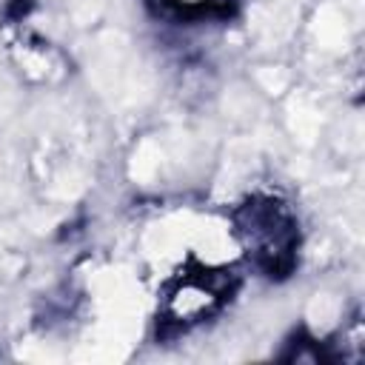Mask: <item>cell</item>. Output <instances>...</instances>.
I'll return each instance as SVG.
<instances>
[{
	"mask_svg": "<svg viewBox=\"0 0 365 365\" xmlns=\"http://www.w3.org/2000/svg\"><path fill=\"white\" fill-rule=\"evenodd\" d=\"M245 259L268 279H288L299 262V222L277 194H251L231 211Z\"/></svg>",
	"mask_w": 365,
	"mask_h": 365,
	"instance_id": "obj_1",
	"label": "cell"
},
{
	"mask_svg": "<svg viewBox=\"0 0 365 365\" xmlns=\"http://www.w3.org/2000/svg\"><path fill=\"white\" fill-rule=\"evenodd\" d=\"M237 291V277L234 271H211V268H194V271H180L163 297L157 325L163 328V336L180 334L205 317L217 314L231 294Z\"/></svg>",
	"mask_w": 365,
	"mask_h": 365,
	"instance_id": "obj_2",
	"label": "cell"
}]
</instances>
